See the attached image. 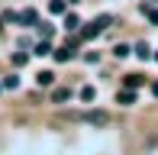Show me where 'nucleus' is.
Here are the masks:
<instances>
[{
    "mask_svg": "<svg viewBox=\"0 0 158 155\" xmlns=\"http://www.w3.org/2000/svg\"><path fill=\"white\" fill-rule=\"evenodd\" d=\"M110 23H113V19H110V16H97V19H94V23H90V26H87V29H84V32H81V39H94V36H100V32H103V29H106V26H110Z\"/></svg>",
    "mask_w": 158,
    "mask_h": 155,
    "instance_id": "f257e3e1",
    "label": "nucleus"
},
{
    "mask_svg": "<svg viewBox=\"0 0 158 155\" xmlns=\"http://www.w3.org/2000/svg\"><path fill=\"white\" fill-rule=\"evenodd\" d=\"M81 119H84V123H90V126H106V123H110V116H106L103 110H90V113H81Z\"/></svg>",
    "mask_w": 158,
    "mask_h": 155,
    "instance_id": "f03ea898",
    "label": "nucleus"
},
{
    "mask_svg": "<svg viewBox=\"0 0 158 155\" xmlns=\"http://www.w3.org/2000/svg\"><path fill=\"white\" fill-rule=\"evenodd\" d=\"M55 55V61H71L74 58V45H64V48H58V52H52Z\"/></svg>",
    "mask_w": 158,
    "mask_h": 155,
    "instance_id": "7ed1b4c3",
    "label": "nucleus"
},
{
    "mask_svg": "<svg viewBox=\"0 0 158 155\" xmlns=\"http://www.w3.org/2000/svg\"><path fill=\"white\" fill-rule=\"evenodd\" d=\"M116 100L123 103V107H132V103H135V90H126V87H123V90L116 94Z\"/></svg>",
    "mask_w": 158,
    "mask_h": 155,
    "instance_id": "20e7f679",
    "label": "nucleus"
},
{
    "mask_svg": "<svg viewBox=\"0 0 158 155\" xmlns=\"http://www.w3.org/2000/svg\"><path fill=\"white\" fill-rule=\"evenodd\" d=\"M68 97H71V90H68V87H55V90H52V100H55V103H64Z\"/></svg>",
    "mask_w": 158,
    "mask_h": 155,
    "instance_id": "39448f33",
    "label": "nucleus"
},
{
    "mask_svg": "<svg viewBox=\"0 0 158 155\" xmlns=\"http://www.w3.org/2000/svg\"><path fill=\"white\" fill-rule=\"evenodd\" d=\"M19 23H26V26L39 23V16H35V10H23V13H19Z\"/></svg>",
    "mask_w": 158,
    "mask_h": 155,
    "instance_id": "423d86ee",
    "label": "nucleus"
},
{
    "mask_svg": "<svg viewBox=\"0 0 158 155\" xmlns=\"http://www.w3.org/2000/svg\"><path fill=\"white\" fill-rule=\"evenodd\" d=\"M35 81H39V87H48V84L55 81V74H52V71H39V74H35Z\"/></svg>",
    "mask_w": 158,
    "mask_h": 155,
    "instance_id": "0eeeda50",
    "label": "nucleus"
},
{
    "mask_svg": "<svg viewBox=\"0 0 158 155\" xmlns=\"http://www.w3.org/2000/svg\"><path fill=\"white\" fill-rule=\"evenodd\" d=\"M126 90H135V87H139V84H142V74H126Z\"/></svg>",
    "mask_w": 158,
    "mask_h": 155,
    "instance_id": "6e6552de",
    "label": "nucleus"
},
{
    "mask_svg": "<svg viewBox=\"0 0 158 155\" xmlns=\"http://www.w3.org/2000/svg\"><path fill=\"white\" fill-rule=\"evenodd\" d=\"M77 26H81V19H77L74 13H68V16H64V29H77Z\"/></svg>",
    "mask_w": 158,
    "mask_h": 155,
    "instance_id": "1a4fd4ad",
    "label": "nucleus"
},
{
    "mask_svg": "<svg viewBox=\"0 0 158 155\" xmlns=\"http://www.w3.org/2000/svg\"><path fill=\"white\" fill-rule=\"evenodd\" d=\"M26 61H29V55H26V52H16V55H13V65H16V68H23Z\"/></svg>",
    "mask_w": 158,
    "mask_h": 155,
    "instance_id": "9d476101",
    "label": "nucleus"
},
{
    "mask_svg": "<svg viewBox=\"0 0 158 155\" xmlns=\"http://www.w3.org/2000/svg\"><path fill=\"white\" fill-rule=\"evenodd\" d=\"M3 87H6V90H13V87H19V78H16V74H10V78H3Z\"/></svg>",
    "mask_w": 158,
    "mask_h": 155,
    "instance_id": "9b49d317",
    "label": "nucleus"
},
{
    "mask_svg": "<svg viewBox=\"0 0 158 155\" xmlns=\"http://www.w3.org/2000/svg\"><path fill=\"white\" fill-rule=\"evenodd\" d=\"M35 55H52V45H48V42H39V45H35Z\"/></svg>",
    "mask_w": 158,
    "mask_h": 155,
    "instance_id": "f8f14e48",
    "label": "nucleus"
},
{
    "mask_svg": "<svg viewBox=\"0 0 158 155\" xmlns=\"http://www.w3.org/2000/svg\"><path fill=\"white\" fill-rule=\"evenodd\" d=\"M135 55H139V58H148L152 52H148V45H145V42H139V45H135Z\"/></svg>",
    "mask_w": 158,
    "mask_h": 155,
    "instance_id": "ddd939ff",
    "label": "nucleus"
},
{
    "mask_svg": "<svg viewBox=\"0 0 158 155\" xmlns=\"http://www.w3.org/2000/svg\"><path fill=\"white\" fill-rule=\"evenodd\" d=\"M48 10H52V13H64V0H52V3H48Z\"/></svg>",
    "mask_w": 158,
    "mask_h": 155,
    "instance_id": "4468645a",
    "label": "nucleus"
},
{
    "mask_svg": "<svg viewBox=\"0 0 158 155\" xmlns=\"http://www.w3.org/2000/svg\"><path fill=\"white\" fill-rule=\"evenodd\" d=\"M113 55H116V58H126V55H129V45H116V48H113Z\"/></svg>",
    "mask_w": 158,
    "mask_h": 155,
    "instance_id": "2eb2a0df",
    "label": "nucleus"
},
{
    "mask_svg": "<svg viewBox=\"0 0 158 155\" xmlns=\"http://www.w3.org/2000/svg\"><path fill=\"white\" fill-rule=\"evenodd\" d=\"M81 100H94V87H81Z\"/></svg>",
    "mask_w": 158,
    "mask_h": 155,
    "instance_id": "dca6fc26",
    "label": "nucleus"
},
{
    "mask_svg": "<svg viewBox=\"0 0 158 155\" xmlns=\"http://www.w3.org/2000/svg\"><path fill=\"white\" fill-rule=\"evenodd\" d=\"M145 16L152 19V23H158V10H145Z\"/></svg>",
    "mask_w": 158,
    "mask_h": 155,
    "instance_id": "f3484780",
    "label": "nucleus"
},
{
    "mask_svg": "<svg viewBox=\"0 0 158 155\" xmlns=\"http://www.w3.org/2000/svg\"><path fill=\"white\" fill-rule=\"evenodd\" d=\"M152 94H155V97H158V81H155V84H152Z\"/></svg>",
    "mask_w": 158,
    "mask_h": 155,
    "instance_id": "a211bd4d",
    "label": "nucleus"
},
{
    "mask_svg": "<svg viewBox=\"0 0 158 155\" xmlns=\"http://www.w3.org/2000/svg\"><path fill=\"white\" fill-rule=\"evenodd\" d=\"M0 87H3V84H0Z\"/></svg>",
    "mask_w": 158,
    "mask_h": 155,
    "instance_id": "6ab92c4d",
    "label": "nucleus"
},
{
    "mask_svg": "<svg viewBox=\"0 0 158 155\" xmlns=\"http://www.w3.org/2000/svg\"><path fill=\"white\" fill-rule=\"evenodd\" d=\"M155 58H158V55H155Z\"/></svg>",
    "mask_w": 158,
    "mask_h": 155,
    "instance_id": "aec40b11",
    "label": "nucleus"
}]
</instances>
